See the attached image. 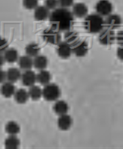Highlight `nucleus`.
Returning a JSON list of instances; mask_svg holds the SVG:
<instances>
[{"label": "nucleus", "instance_id": "31", "mask_svg": "<svg viewBox=\"0 0 123 149\" xmlns=\"http://www.w3.org/2000/svg\"><path fill=\"white\" fill-rule=\"evenodd\" d=\"M116 41L119 45H123V31H120L116 35Z\"/></svg>", "mask_w": 123, "mask_h": 149}, {"label": "nucleus", "instance_id": "27", "mask_svg": "<svg viewBox=\"0 0 123 149\" xmlns=\"http://www.w3.org/2000/svg\"><path fill=\"white\" fill-rule=\"evenodd\" d=\"M24 7L27 10H35L38 6V0H23Z\"/></svg>", "mask_w": 123, "mask_h": 149}, {"label": "nucleus", "instance_id": "24", "mask_svg": "<svg viewBox=\"0 0 123 149\" xmlns=\"http://www.w3.org/2000/svg\"><path fill=\"white\" fill-rule=\"evenodd\" d=\"M6 132L9 135L16 136L20 131V125L15 121H9L6 125Z\"/></svg>", "mask_w": 123, "mask_h": 149}, {"label": "nucleus", "instance_id": "17", "mask_svg": "<svg viewBox=\"0 0 123 149\" xmlns=\"http://www.w3.org/2000/svg\"><path fill=\"white\" fill-rule=\"evenodd\" d=\"M18 63L20 68L22 70L26 71V70H30L33 67V60L31 57L28 56H22L19 57L18 60Z\"/></svg>", "mask_w": 123, "mask_h": 149}, {"label": "nucleus", "instance_id": "15", "mask_svg": "<svg viewBox=\"0 0 123 149\" xmlns=\"http://www.w3.org/2000/svg\"><path fill=\"white\" fill-rule=\"evenodd\" d=\"M68 109L69 107L68 103L64 100H57L53 107V110L54 113L59 116L66 114L68 111Z\"/></svg>", "mask_w": 123, "mask_h": 149}, {"label": "nucleus", "instance_id": "34", "mask_svg": "<svg viewBox=\"0 0 123 149\" xmlns=\"http://www.w3.org/2000/svg\"><path fill=\"white\" fill-rule=\"evenodd\" d=\"M5 59H4L3 55H2V54H0V68L4 65L5 63Z\"/></svg>", "mask_w": 123, "mask_h": 149}, {"label": "nucleus", "instance_id": "23", "mask_svg": "<svg viewBox=\"0 0 123 149\" xmlns=\"http://www.w3.org/2000/svg\"><path fill=\"white\" fill-rule=\"evenodd\" d=\"M20 140L16 136L10 135L5 140V147L8 149H16L20 146Z\"/></svg>", "mask_w": 123, "mask_h": 149}, {"label": "nucleus", "instance_id": "13", "mask_svg": "<svg viewBox=\"0 0 123 149\" xmlns=\"http://www.w3.org/2000/svg\"><path fill=\"white\" fill-rule=\"evenodd\" d=\"M72 124H73V119L70 116L67 115V113L60 115L58 119V126L59 129L63 131H66L70 128Z\"/></svg>", "mask_w": 123, "mask_h": 149}, {"label": "nucleus", "instance_id": "26", "mask_svg": "<svg viewBox=\"0 0 123 149\" xmlns=\"http://www.w3.org/2000/svg\"><path fill=\"white\" fill-rule=\"evenodd\" d=\"M79 33L78 32L75 30L69 29L65 31L64 33V39L65 41H66L70 44H73L75 41H77L79 39Z\"/></svg>", "mask_w": 123, "mask_h": 149}, {"label": "nucleus", "instance_id": "3", "mask_svg": "<svg viewBox=\"0 0 123 149\" xmlns=\"http://www.w3.org/2000/svg\"><path fill=\"white\" fill-rule=\"evenodd\" d=\"M61 94L60 89L58 86L55 84L49 83L45 86L42 90V96L44 99L49 102L56 101L60 98Z\"/></svg>", "mask_w": 123, "mask_h": 149}, {"label": "nucleus", "instance_id": "30", "mask_svg": "<svg viewBox=\"0 0 123 149\" xmlns=\"http://www.w3.org/2000/svg\"><path fill=\"white\" fill-rule=\"evenodd\" d=\"M58 5H60V7L68 8L70 7L73 5L74 0H58Z\"/></svg>", "mask_w": 123, "mask_h": 149}, {"label": "nucleus", "instance_id": "19", "mask_svg": "<svg viewBox=\"0 0 123 149\" xmlns=\"http://www.w3.org/2000/svg\"><path fill=\"white\" fill-rule=\"evenodd\" d=\"M3 57L5 61L10 64H12L18 61L19 58V54L18 51L14 48H8L3 53Z\"/></svg>", "mask_w": 123, "mask_h": 149}, {"label": "nucleus", "instance_id": "18", "mask_svg": "<svg viewBox=\"0 0 123 149\" xmlns=\"http://www.w3.org/2000/svg\"><path fill=\"white\" fill-rule=\"evenodd\" d=\"M15 101L18 104H25L29 98L28 92L23 88H20L16 90L15 94L14 95Z\"/></svg>", "mask_w": 123, "mask_h": 149}, {"label": "nucleus", "instance_id": "25", "mask_svg": "<svg viewBox=\"0 0 123 149\" xmlns=\"http://www.w3.org/2000/svg\"><path fill=\"white\" fill-rule=\"evenodd\" d=\"M28 92L29 98H31L32 100H38L42 96V90L38 86L35 85L30 86Z\"/></svg>", "mask_w": 123, "mask_h": 149}, {"label": "nucleus", "instance_id": "32", "mask_svg": "<svg viewBox=\"0 0 123 149\" xmlns=\"http://www.w3.org/2000/svg\"><path fill=\"white\" fill-rule=\"evenodd\" d=\"M116 54L118 58L121 61H123V45H120L118 47L117 52H116Z\"/></svg>", "mask_w": 123, "mask_h": 149}, {"label": "nucleus", "instance_id": "29", "mask_svg": "<svg viewBox=\"0 0 123 149\" xmlns=\"http://www.w3.org/2000/svg\"><path fill=\"white\" fill-rule=\"evenodd\" d=\"M9 43L5 38L0 37V54L4 53L8 49Z\"/></svg>", "mask_w": 123, "mask_h": 149}, {"label": "nucleus", "instance_id": "16", "mask_svg": "<svg viewBox=\"0 0 123 149\" xmlns=\"http://www.w3.org/2000/svg\"><path fill=\"white\" fill-rule=\"evenodd\" d=\"M21 72L17 68L12 67L6 71V79L8 81L16 83L21 78Z\"/></svg>", "mask_w": 123, "mask_h": 149}, {"label": "nucleus", "instance_id": "9", "mask_svg": "<svg viewBox=\"0 0 123 149\" xmlns=\"http://www.w3.org/2000/svg\"><path fill=\"white\" fill-rule=\"evenodd\" d=\"M122 18L118 14H110L105 20V25L110 29H116L119 28L122 24Z\"/></svg>", "mask_w": 123, "mask_h": 149}, {"label": "nucleus", "instance_id": "22", "mask_svg": "<svg viewBox=\"0 0 123 149\" xmlns=\"http://www.w3.org/2000/svg\"><path fill=\"white\" fill-rule=\"evenodd\" d=\"M41 48L38 43L32 42L28 44L25 47V52L26 55L30 57H35L39 54Z\"/></svg>", "mask_w": 123, "mask_h": 149}, {"label": "nucleus", "instance_id": "8", "mask_svg": "<svg viewBox=\"0 0 123 149\" xmlns=\"http://www.w3.org/2000/svg\"><path fill=\"white\" fill-rule=\"evenodd\" d=\"M56 52L60 58L63 59H67L70 58L73 51H72L71 44H70L66 41H60V43L57 45Z\"/></svg>", "mask_w": 123, "mask_h": 149}, {"label": "nucleus", "instance_id": "12", "mask_svg": "<svg viewBox=\"0 0 123 149\" xmlns=\"http://www.w3.org/2000/svg\"><path fill=\"white\" fill-rule=\"evenodd\" d=\"M16 87L13 83L7 81L3 82L0 88V92L5 98H11L13 96L16 92Z\"/></svg>", "mask_w": 123, "mask_h": 149}, {"label": "nucleus", "instance_id": "21", "mask_svg": "<svg viewBox=\"0 0 123 149\" xmlns=\"http://www.w3.org/2000/svg\"><path fill=\"white\" fill-rule=\"evenodd\" d=\"M51 79H52V75L50 72L46 69L40 70L38 74H37V81L44 86H46L50 83Z\"/></svg>", "mask_w": 123, "mask_h": 149}, {"label": "nucleus", "instance_id": "4", "mask_svg": "<svg viewBox=\"0 0 123 149\" xmlns=\"http://www.w3.org/2000/svg\"><path fill=\"white\" fill-rule=\"evenodd\" d=\"M42 38L44 41L52 45H58L61 41L60 32L52 27L47 28L42 33Z\"/></svg>", "mask_w": 123, "mask_h": 149}, {"label": "nucleus", "instance_id": "5", "mask_svg": "<svg viewBox=\"0 0 123 149\" xmlns=\"http://www.w3.org/2000/svg\"><path fill=\"white\" fill-rule=\"evenodd\" d=\"M100 43L103 45H112L116 40V34L114 30L110 29L109 28L104 29L101 32L99 33Z\"/></svg>", "mask_w": 123, "mask_h": 149}, {"label": "nucleus", "instance_id": "7", "mask_svg": "<svg viewBox=\"0 0 123 149\" xmlns=\"http://www.w3.org/2000/svg\"><path fill=\"white\" fill-rule=\"evenodd\" d=\"M95 8L96 13L102 16H108L113 11V6L109 0H100Z\"/></svg>", "mask_w": 123, "mask_h": 149}, {"label": "nucleus", "instance_id": "11", "mask_svg": "<svg viewBox=\"0 0 123 149\" xmlns=\"http://www.w3.org/2000/svg\"><path fill=\"white\" fill-rule=\"evenodd\" d=\"M50 10H48L45 6H38L35 9L34 17L35 19L38 21H44L47 20L50 17Z\"/></svg>", "mask_w": 123, "mask_h": 149}, {"label": "nucleus", "instance_id": "2", "mask_svg": "<svg viewBox=\"0 0 123 149\" xmlns=\"http://www.w3.org/2000/svg\"><path fill=\"white\" fill-rule=\"evenodd\" d=\"M105 20L103 16L97 13L87 15L84 20V27L89 33H99L104 29Z\"/></svg>", "mask_w": 123, "mask_h": 149}, {"label": "nucleus", "instance_id": "28", "mask_svg": "<svg viewBox=\"0 0 123 149\" xmlns=\"http://www.w3.org/2000/svg\"><path fill=\"white\" fill-rule=\"evenodd\" d=\"M44 5L48 10H55L58 6V0H45Z\"/></svg>", "mask_w": 123, "mask_h": 149}, {"label": "nucleus", "instance_id": "20", "mask_svg": "<svg viewBox=\"0 0 123 149\" xmlns=\"http://www.w3.org/2000/svg\"><path fill=\"white\" fill-rule=\"evenodd\" d=\"M48 65V59L46 56L39 55L35 57L33 60V66L38 70L46 69Z\"/></svg>", "mask_w": 123, "mask_h": 149}, {"label": "nucleus", "instance_id": "14", "mask_svg": "<svg viewBox=\"0 0 123 149\" xmlns=\"http://www.w3.org/2000/svg\"><path fill=\"white\" fill-rule=\"evenodd\" d=\"M73 14L78 18H85L87 16L88 8L83 3H77L73 6Z\"/></svg>", "mask_w": 123, "mask_h": 149}, {"label": "nucleus", "instance_id": "6", "mask_svg": "<svg viewBox=\"0 0 123 149\" xmlns=\"http://www.w3.org/2000/svg\"><path fill=\"white\" fill-rule=\"evenodd\" d=\"M73 53L77 57H83L89 51L88 43L85 40L78 39L77 41L71 44Z\"/></svg>", "mask_w": 123, "mask_h": 149}, {"label": "nucleus", "instance_id": "10", "mask_svg": "<svg viewBox=\"0 0 123 149\" xmlns=\"http://www.w3.org/2000/svg\"><path fill=\"white\" fill-rule=\"evenodd\" d=\"M22 84L24 86L30 87L33 86L37 81V74L31 70H26L21 74Z\"/></svg>", "mask_w": 123, "mask_h": 149}, {"label": "nucleus", "instance_id": "1", "mask_svg": "<svg viewBox=\"0 0 123 149\" xmlns=\"http://www.w3.org/2000/svg\"><path fill=\"white\" fill-rule=\"evenodd\" d=\"M49 20L51 27L59 32H65L71 29L75 22L73 12L68 10V8L62 7L53 10L50 13Z\"/></svg>", "mask_w": 123, "mask_h": 149}, {"label": "nucleus", "instance_id": "33", "mask_svg": "<svg viewBox=\"0 0 123 149\" xmlns=\"http://www.w3.org/2000/svg\"><path fill=\"white\" fill-rule=\"evenodd\" d=\"M6 79V72L0 68V84H3Z\"/></svg>", "mask_w": 123, "mask_h": 149}]
</instances>
